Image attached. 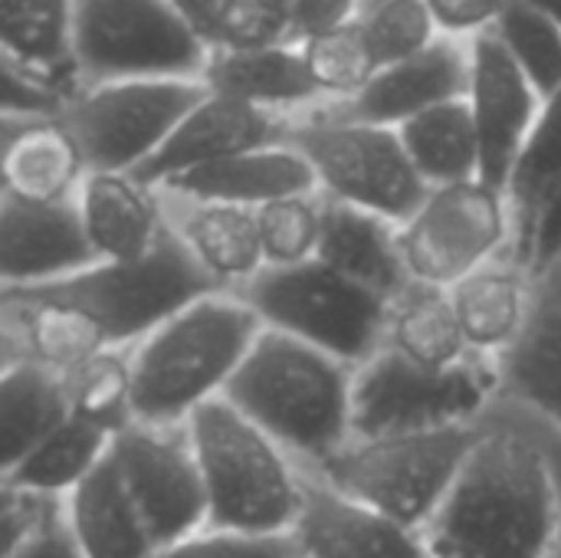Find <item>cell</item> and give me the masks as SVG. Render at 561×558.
Instances as JSON below:
<instances>
[{
  "label": "cell",
  "mask_w": 561,
  "mask_h": 558,
  "mask_svg": "<svg viewBox=\"0 0 561 558\" xmlns=\"http://www.w3.org/2000/svg\"><path fill=\"white\" fill-rule=\"evenodd\" d=\"M424 539L434 558L559 556L561 474L539 428H526L516 411L486 418Z\"/></svg>",
  "instance_id": "6da1fadb"
},
{
  "label": "cell",
  "mask_w": 561,
  "mask_h": 558,
  "mask_svg": "<svg viewBox=\"0 0 561 558\" xmlns=\"http://www.w3.org/2000/svg\"><path fill=\"white\" fill-rule=\"evenodd\" d=\"M224 398L306 470L355 437V368L273 329L260 332Z\"/></svg>",
  "instance_id": "7a4b0ae2"
},
{
  "label": "cell",
  "mask_w": 561,
  "mask_h": 558,
  "mask_svg": "<svg viewBox=\"0 0 561 558\" xmlns=\"http://www.w3.org/2000/svg\"><path fill=\"white\" fill-rule=\"evenodd\" d=\"M260 332L263 322L237 293L194 299L131 349V418L184 428L204 405L227 395Z\"/></svg>",
  "instance_id": "3957f363"
},
{
  "label": "cell",
  "mask_w": 561,
  "mask_h": 558,
  "mask_svg": "<svg viewBox=\"0 0 561 558\" xmlns=\"http://www.w3.org/2000/svg\"><path fill=\"white\" fill-rule=\"evenodd\" d=\"M184 431L204 477L210 529L293 536L309 474L289 451L227 398L204 405Z\"/></svg>",
  "instance_id": "277c9868"
},
{
  "label": "cell",
  "mask_w": 561,
  "mask_h": 558,
  "mask_svg": "<svg viewBox=\"0 0 561 558\" xmlns=\"http://www.w3.org/2000/svg\"><path fill=\"white\" fill-rule=\"evenodd\" d=\"M480 434L483 424L352 437L335 457L309 474L394 523L424 533L457 487Z\"/></svg>",
  "instance_id": "5b68a950"
},
{
  "label": "cell",
  "mask_w": 561,
  "mask_h": 558,
  "mask_svg": "<svg viewBox=\"0 0 561 558\" xmlns=\"http://www.w3.org/2000/svg\"><path fill=\"white\" fill-rule=\"evenodd\" d=\"M500 401L503 378L493 362L470 358L457 368H424L381 345L355 368V437L473 428Z\"/></svg>",
  "instance_id": "8992f818"
},
{
  "label": "cell",
  "mask_w": 561,
  "mask_h": 558,
  "mask_svg": "<svg viewBox=\"0 0 561 558\" xmlns=\"http://www.w3.org/2000/svg\"><path fill=\"white\" fill-rule=\"evenodd\" d=\"M237 296L256 312L263 329L322 349L352 368L385 345L391 303L319 260L286 270L266 266Z\"/></svg>",
  "instance_id": "52a82bcc"
},
{
  "label": "cell",
  "mask_w": 561,
  "mask_h": 558,
  "mask_svg": "<svg viewBox=\"0 0 561 558\" xmlns=\"http://www.w3.org/2000/svg\"><path fill=\"white\" fill-rule=\"evenodd\" d=\"M289 145L312 164L322 197L378 214L398 227L414 217L431 191L414 171L398 128L316 109L293 122Z\"/></svg>",
  "instance_id": "ba28073f"
},
{
  "label": "cell",
  "mask_w": 561,
  "mask_h": 558,
  "mask_svg": "<svg viewBox=\"0 0 561 558\" xmlns=\"http://www.w3.org/2000/svg\"><path fill=\"white\" fill-rule=\"evenodd\" d=\"M519 220L506 187L470 178L431 187L411 220L401 224V253L411 283L454 289L460 280L516 253Z\"/></svg>",
  "instance_id": "9c48e42d"
},
{
  "label": "cell",
  "mask_w": 561,
  "mask_h": 558,
  "mask_svg": "<svg viewBox=\"0 0 561 558\" xmlns=\"http://www.w3.org/2000/svg\"><path fill=\"white\" fill-rule=\"evenodd\" d=\"M210 46L168 0H76L82 86L118 79H201Z\"/></svg>",
  "instance_id": "30bf717a"
},
{
  "label": "cell",
  "mask_w": 561,
  "mask_h": 558,
  "mask_svg": "<svg viewBox=\"0 0 561 558\" xmlns=\"http://www.w3.org/2000/svg\"><path fill=\"white\" fill-rule=\"evenodd\" d=\"M53 286L102 329L112 349H135L194 299L220 293L171 227L148 257L131 263H95Z\"/></svg>",
  "instance_id": "8fae6325"
},
{
  "label": "cell",
  "mask_w": 561,
  "mask_h": 558,
  "mask_svg": "<svg viewBox=\"0 0 561 558\" xmlns=\"http://www.w3.org/2000/svg\"><path fill=\"white\" fill-rule=\"evenodd\" d=\"M204 95L201 79H118L82 86L59 118L79 141L89 171L135 174Z\"/></svg>",
  "instance_id": "7c38bea8"
},
{
  "label": "cell",
  "mask_w": 561,
  "mask_h": 558,
  "mask_svg": "<svg viewBox=\"0 0 561 558\" xmlns=\"http://www.w3.org/2000/svg\"><path fill=\"white\" fill-rule=\"evenodd\" d=\"M112 464L158 549L207 526V490L184 428L128 424L115 434Z\"/></svg>",
  "instance_id": "4fadbf2b"
},
{
  "label": "cell",
  "mask_w": 561,
  "mask_h": 558,
  "mask_svg": "<svg viewBox=\"0 0 561 558\" xmlns=\"http://www.w3.org/2000/svg\"><path fill=\"white\" fill-rule=\"evenodd\" d=\"M467 102L480 138V178L510 191L546 99L516 66L496 33L477 36L470 43Z\"/></svg>",
  "instance_id": "5bb4252c"
},
{
  "label": "cell",
  "mask_w": 561,
  "mask_h": 558,
  "mask_svg": "<svg viewBox=\"0 0 561 558\" xmlns=\"http://www.w3.org/2000/svg\"><path fill=\"white\" fill-rule=\"evenodd\" d=\"M76 197L23 201L0 194V283L33 289L72 280L95 266Z\"/></svg>",
  "instance_id": "9a60e30c"
},
{
  "label": "cell",
  "mask_w": 561,
  "mask_h": 558,
  "mask_svg": "<svg viewBox=\"0 0 561 558\" xmlns=\"http://www.w3.org/2000/svg\"><path fill=\"white\" fill-rule=\"evenodd\" d=\"M470 92V43L460 39H437L431 49L378 69L362 92L345 102L322 105L339 118L401 128L404 122L431 112L444 102L467 99Z\"/></svg>",
  "instance_id": "2e32d148"
},
{
  "label": "cell",
  "mask_w": 561,
  "mask_h": 558,
  "mask_svg": "<svg viewBox=\"0 0 561 558\" xmlns=\"http://www.w3.org/2000/svg\"><path fill=\"white\" fill-rule=\"evenodd\" d=\"M289 132H293V118L260 112L227 95L207 92L181 118V125L171 132L161 151L135 174L151 187H164L168 181L191 174L197 168L217 164L224 158L289 141Z\"/></svg>",
  "instance_id": "e0dca14e"
},
{
  "label": "cell",
  "mask_w": 561,
  "mask_h": 558,
  "mask_svg": "<svg viewBox=\"0 0 561 558\" xmlns=\"http://www.w3.org/2000/svg\"><path fill=\"white\" fill-rule=\"evenodd\" d=\"M293 543L299 558H434L424 533L339 493L316 474H309Z\"/></svg>",
  "instance_id": "ac0fdd59"
},
{
  "label": "cell",
  "mask_w": 561,
  "mask_h": 558,
  "mask_svg": "<svg viewBox=\"0 0 561 558\" xmlns=\"http://www.w3.org/2000/svg\"><path fill=\"white\" fill-rule=\"evenodd\" d=\"M76 207L99 263L141 260L168 234L161 191L131 171H89Z\"/></svg>",
  "instance_id": "d6986e66"
},
{
  "label": "cell",
  "mask_w": 561,
  "mask_h": 558,
  "mask_svg": "<svg viewBox=\"0 0 561 558\" xmlns=\"http://www.w3.org/2000/svg\"><path fill=\"white\" fill-rule=\"evenodd\" d=\"M161 201L168 227L220 293H240L266 270L256 210L178 197L168 191H161Z\"/></svg>",
  "instance_id": "ffe728a7"
},
{
  "label": "cell",
  "mask_w": 561,
  "mask_h": 558,
  "mask_svg": "<svg viewBox=\"0 0 561 558\" xmlns=\"http://www.w3.org/2000/svg\"><path fill=\"white\" fill-rule=\"evenodd\" d=\"M503 401L561 437V257L536 276V299L519 345L500 362Z\"/></svg>",
  "instance_id": "44dd1931"
},
{
  "label": "cell",
  "mask_w": 561,
  "mask_h": 558,
  "mask_svg": "<svg viewBox=\"0 0 561 558\" xmlns=\"http://www.w3.org/2000/svg\"><path fill=\"white\" fill-rule=\"evenodd\" d=\"M201 82L207 86V92L293 122L325 105L319 86L306 69L299 43L263 49H210Z\"/></svg>",
  "instance_id": "7402d4cb"
},
{
  "label": "cell",
  "mask_w": 561,
  "mask_h": 558,
  "mask_svg": "<svg viewBox=\"0 0 561 558\" xmlns=\"http://www.w3.org/2000/svg\"><path fill=\"white\" fill-rule=\"evenodd\" d=\"M447 293L470 352L483 362L500 365L519 345L529 326L536 273L516 253H506L496 263L460 280Z\"/></svg>",
  "instance_id": "603a6c76"
},
{
  "label": "cell",
  "mask_w": 561,
  "mask_h": 558,
  "mask_svg": "<svg viewBox=\"0 0 561 558\" xmlns=\"http://www.w3.org/2000/svg\"><path fill=\"white\" fill-rule=\"evenodd\" d=\"M158 191L260 210L283 197L312 194V191H319V181H316V171L306 161V155L296 145L279 141V145L253 148V151L224 158L217 164L197 168L191 174H181Z\"/></svg>",
  "instance_id": "cb8c5ba5"
},
{
  "label": "cell",
  "mask_w": 561,
  "mask_h": 558,
  "mask_svg": "<svg viewBox=\"0 0 561 558\" xmlns=\"http://www.w3.org/2000/svg\"><path fill=\"white\" fill-rule=\"evenodd\" d=\"M3 194L23 201H72L89 174L79 141L62 118L0 115Z\"/></svg>",
  "instance_id": "d4e9b609"
},
{
  "label": "cell",
  "mask_w": 561,
  "mask_h": 558,
  "mask_svg": "<svg viewBox=\"0 0 561 558\" xmlns=\"http://www.w3.org/2000/svg\"><path fill=\"white\" fill-rule=\"evenodd\" d=\"M0 62L36 76L72 102L82 92L76 0H0Z\"/></svg>",
  "instance_id": "484cf974"
},
{
  "label": "cell",
  "mask_w": 561,
  "mask_h": 558,
  "mask_svg": "<svg viewBox=\"0 0 561 558\" xmlns=\"http://www.w3.org/2000/svg\"><path fill=\"white\" fill-rule=\"evenodd\" d=\"M316 260L332 266L345 280L385 296L388 303L411 283L401 253V227L378 214L335 204L329 197Z\"/></svg>",
  "instance_id": "4316f807"
},
{
  "label": "cell",
  "mask_w": 561,
  "mask_h": 558,
  "mask_svg": "<svg viewBox=\"0 0 561 558\" xmlns=\"http://www.w3.org/2000/svg\"><path fill=\"white\" fill-rule=\"evenodd\" d=\"M66 526L85 558H154L161 549L128 497L112 454L62 500Z\"/></svg>",
  "instance_id": "83f0119b"
},
{
  "label": "cell",
  "mask_w": 561,
  "mask_h": 558,
  "mask_svg": "<svg viewBox=\"0 0 561 558\" xmlns=\"http://www.w3.org/2000/svg\"><path fill=\"white\" fill-rule=\"evenodd\" d=\"M385 349L424 368H457L477 358L447 289L408 283L388 309Z\"/></svg>",
  "instance_id": "f1b7e54d"
},
{
  "label": "cell",
  "mask_w": 561,
  "mask_h": 558,
  "mask_svg": "<svg viewBox=\"0 0 561 558\" xmlns=\"http://www.w3.org/2000/svg\"><path fill=\"white\" fill-rule=\"evenodd\" d=\"M72 418L66 378L33 365L7 362L0 372V441L3 470L16 467L30 451H36L53 431Z\"/></svg>",
  "instance_id": "f546056e"
},
{
  "label": "cell",
  "mask_w": 561,
  "mask_h": 558,
  "mask_svg": "<svg viewBox=\"0 0 561 558\" xmlns=\"http://www.w3.org/2000/svg\"><path fill=\"white\" fill-rule=\"evenodd\" d=\"M112 444H115V434L72 414L16 467L3 470V487L62 503L108 460Z\"/></svg>",
  "instance_id": "4dcf8cb0"
},
{
  "label": "cell",
  "mask_w": 561,
  "mask_h": 558,
  "mask_svg": "<svg viewBox=\"0 0 561 558\" xmlns=\"http://www.w3.org/2000/svg\"><path fill=\"white\" fill-rule=\"evenodd\" d=\"M408 158L427 187L480 178V138L467 99L444 102L398 128Z\"/></svg>",
  "instance_id": "1f68e13d"
},
{
  "label": "cell",
  "mask_w": 561,
  "mask_h": 558,
  "mask_svg": "<svg viewBox=\"0 0 561 558\" xmlns=\"http://www.w3.org/2000/svg\"><path fill=\"white\" fill-rule=\"evenodd\" d=\"M62 378H66V395H69V408L76 418H85L105 428L108 434H122L128 424H135L131 349H105Z\"/></svg>",
  "instance_id": "d6a6232c"
},
{
  "label": "cell",
  "mask_w": 561,
  "mask_h": 558,
  "mask_svg": "<svg viewBox=\"0 0 561 558\" xmlns=\"http://www.w3.org/2000/svg\"><path fill=\"white\" fill-rule=\"evenodd\" d=\"M263 260L270 270L302 266L319 257L322 224H325V197L322 191L296 194L273 201L256 210Z\"/></svg>",
  "instance_id": "836d02e7"
},
{
  "label": "cell",
  "mask_w": 561,
  "mask_h": 558,
  "mask_svg": "<svg viewBox=\"0 0 561 558\" xmlns=\"http://www.w3.org/2000/svg\"><path fill=\"white\" fill-rule=\"evenodd\" d=\"M358 30L375 62V72L404 62L440 39L427 0H371L358 16Z\"/></svg>",
  "instance_id": "e575fe53"
},
{
  "label": "cell",
  "mask_w": 561,
  "mask_h": 558,
  "mask_svg": "<svg viewBox=\"0 0 561 558\" xmlns=\"http://www.w3.org/2000/svg\"><path fill=\"white\" fill-rule=\"evenodd\" d=\"M299 53H302L306 69H309L312 82L319 86L325 105L352 99L375 76V62L362 39L358 20L348 26L299 39Z\"/></svg>",
  "instance_id": "d590c367"
},
{
  "label": "cell",
  "mask_w": 561,
  "mask_h": 558,
  "mask_svg": "<svg viewBox=\"0 0 561 558\" xmlns=\"http://www.w3.org/2000/svg\"><path fill=\"white\" fill-rule=\"evenodd\" d=\"M496 39L516 59V66L533 79V86L552 95L561 86V26L542 10L510 0L506 13L496 23Z\"/></svg>",
  "instance_id": "8d00e7d4"
},
{
  "label": "cell",
  "mask_w": 561,
  "mask_h": 558,
  "mask_svg": "<svg viewBox=\"0 0 561 558\" xmlns=\"http://www.w3.org/2000/svg\"><path fill=\"white\" fill-rule=\"evenodd\" d=\"M561 174V86L546 95L539 122L529 135V145L516 164V174L510 181V197L516 207V220H523L536 210L549 184ZM519 240V237H516Z\"/></svg>",
  "instance_id": "74e56055"
},
{
  "label": "cell",
  "mask_w": 561,
  "mask_h": 558,
  "mask_svg": "<svg viewBox=\"0 0 561 558\" xmlns=\"http://www.w3.org/2000/svg\"><path fill=\"white\" fill-rule=\"evenodd\" d=\"M293 43L289 0H224L210 49H263Z\"/></svg>",
  "instance_id": "f35d334b"
},
{
  "label": "cell",
  "mask_w": 561,
  "mask_h": 558,
  "mask_svg": "<svg viewBox=\"0 0 561 558\" xmlns=\"http://www.w3.org/2000/svg\"><path fill=\"white\" fill-rule=\"evenodd\" d=\"M154 558H299L293 536H247L204 526L201 533L164 546Z\"/></svg>",
  "instance_id": "ab89813d"
},
{
  "label": "cell",
  "mask_w": 561,
  "mask_h": 558,
  "mask_svg": "<svg viewBox=\"0 0 561 558\" xmlns=\"http://www.w3.org/2000/svg\"><path fill=\"white\" fill-rule=\"evenodd\" d=\"M516 257L539 276L549 263L561 257V174L549 184L536 210L523 220Z\"/></svg>",
  "instance_id": "60d3db41"
},
{
  "label": "cell",
  "mask_w": 561,
  "mask_h": 558,
  "mask_svg": "<svg viewBox=\"0 0 561 558\" xmlns=\"http://www.w3.org/2000/svg\"><path fill=\"white\" fill-rule=\"evenodd\" d=\"M510 0H427V10L444 39L473 43L496 30Z\"/></svg>",
  "instance_id": "b9f144b4"
},
{
  "label": "cell",
  "mask_w": 561,
  "mask_h": 558,
  "mask_svg": "<svg viewBox=\"0 0 561 558\" xmlns=\"http://www.w3.org/2000/svg\"><path fill=\"white\" fill-rule=\"evenodd\" d=\"M293 10V43L348 26L362 16L365 0H289Z\"/></svg>",
  "instance_id": "7bdbcfd3"
},
{
  "label": "cell",
  "mask_w": 561,
  "mask_h": 558,
  "mask_svg": "<svg viewBox=\"0 0 561 558\" xmlns=\"http://www.w3.org/2000/svg\"><path fill=\"white\" fill-rule=\"evenodd\" d=\"M3 558H85L82 549L76 546L66 516H62V503L53 506V513L43 520V526L36 533H30L16 549L3 553Z\"/></svg>",
  "instance_id": "ee69618b"
},
{
  "label": "cell",
  "mask_w": 561,
  "mask_h": 558,
  "mask_svg": "<svg viewBox=\"0 0 561 558\" xmlns=\"http://www.w3.org/2000/svg\"><path fill=\"white\" fill-rule=\"evenodd\" d=\"M184 20H187V26L210 46V39H214V26H217V13H220V7H224V0H168Z\"/></svg>",
  "instance_id": "f6af8a7d"
},
{
  "label": "cell",
  "mask_w": 561,
  "mask_h": 558,
  "mask_svg": "<svg viewBox=\"0 0 561 558\" xmlns=\"http://www.w3.org/2000/svg\"><path fill=\"white\" fill-rule=\"evenodd\" d=\"M523 3H529V7H536V10H542L546 16H552V20L561 26V0H523Z\"/></svg>",
  "instance_id": "bcb514c9"
},
{
  "label": "cell",
  "mask_w": 561,
  "mask_h": 558,
  "mask_svg": "<svg viewBox=\"0 0 561 558\" xmlns=\"http://www.w3.org/2000/svg\"><path fill=\"white\" fill-rule=\"evenodd\" d=\"M365 3H371V0H365Z\"/></svg>",
  "instance_id": "7dc6e473"
}]
</instances>
